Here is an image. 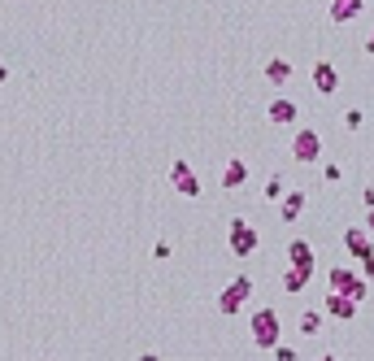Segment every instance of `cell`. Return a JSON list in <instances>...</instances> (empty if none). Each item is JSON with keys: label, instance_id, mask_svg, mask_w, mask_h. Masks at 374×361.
I'll return each instance as SVG.
<instances>
[{"label": "cell", "instance_id": "obj_1", "mask_svg": "<svg viewBox=\"0 0 374 361\" xmlns=\"http://www.w3.org/2000/svg\"><path fill=\"white\" fill-rule=\"evenodd\" d=\"M248 331H253L257 348H274V344H279V314H274V309H253Z\"/></svg>", "mask_w": 374, "mask_h": 361}, {"label": "cell", "instance_id": "obj_2", "mask_svg": "<svg viewBox=\"0 0 374 361\" xmlns=\"http://www.w3.org/2000/svg\"><path fill=\"white\" fill-rule=\"evenodd\" d=\"M331 292H344V296H353L357 305L366 300V292H370V283L361 279V274H353V270H348V266H339V270H331Z\"/></svg>", "mask_w": 374, "mask_h": 361}, {"label": "cell", "instance_id": "obj_3", "mask_svg": "<svg viewBox=\"0 0 374 361\" xmlns=\"http://www.w3.org/2000/svg\"><path fill=\"white\" fill-rule=\"evenodd\" d=\"M257 244H261L257 226L248 222V218H235V222H231V252H235V257H253Z\"/></svg>", "mask_w": 374, "mask_h": 361}, {"label": "cell", "instance_id": "obj_4", "mask_svg": "<svg viewBox=\"0 0 374 361\" xmlns=\"http://www.w3.org/2000/svg\"><path fill=\"white\" fill-rule=\"evenodd\" d=\"M248 296H253V279H248V274H239V279L231 283V288H222V296H218V309H222V314H239Z\"/></svg>", "mask_w": 374, "mask_h": 361}, {"label": "cell", "instance_id": "obj_5", "mask_svg": "<svg viewBox=\"0 0 374 361\" xmlns=\"http://www.w3.org/2000/svg\"><path fill=\"white\" fill-rule=\"evenodd\" d=\"M357 309H361V305H357L353 296H344V292H327V300H322V314L335 318V322H353Z\"/></svg>", "mask_w": 374, "mask_h": 361}, {"label": "cell", "instance_id": "obj_6", "mask_svg": "<svg viewBox=\"0 0 374 361\" xmlns=\"http://www.w3.org/2000/svg\"><path fill=\"white\" fill-rule=\"evenodd\" d=\"M292 157H296V161H305V166L318 161V157H322V140H318V131H296V135H292Z\"/></svg>", "mask_w": 374, "mask_h": 361}, {"label": "cell", "instance_id": "obj_7", "mask_svg": "<svg viewBox=\"0 0 374 361\" xmlns=\"http://www.w3.org/2000/svg\"><path fill=\"white\" fill-rule=\"evenodd\" d=\"M170 183H174V192H183V196H201V178H196V170L183 157L170 166Z\"/></svg>", "mask_w": 374, "mask_h": 361}, {"label": "cell", "instance_id": "obj_8", "mask_svg": "<svg viewBox=\"0 0 374 361\" xmlns=\"http://www.w3.org/2000/svg\"><path fill=\"white\" fill-rule=\"evenodd\" d=\"M266 118H270L274 126H292L296 118H301V105H296V100H287V96H279V100H270Z\"/></svg>", "mask_w": 374, "mask_h": 361}, {"label": "cell", "instance_id": "obj_9", "mask_svg": "<svg viewBox=\"0 0 374 361\" xmlns=\"http://www.w3.org/2000/svg\"><path fill=\"white\" fill-rule=\"evenodd\" d=\"M313 87H318L322 96H335V92H339V70H335L331 61H318V66H313Z\"/></svg>", "mask_w": 374, "mask_h": 361}, {"label": "cell", "instance_id": "obj_10", "mask_svg": "<svg viewBox=\"0 0 374 361\" xmlns=\"http://www.w3.org/2000/svg\"><path fill=\"white\" fill-rule=\"evenodd\" d=\"M344 248L353 252V257H366V252H374V244H370V231H366V226H348V231H344Z\"/></svg>", "mask_w": 374, "mask_h": 361}, {"label": "cell", "instance_id": "obj_11", "mask_svg": "<svg viewBox=\"0 0 374 361\" xmlns=\"http://www.w3.org/2000/svg\"><path fill=\"white\" fill-rule=\"evenodd\" d=\"M266 79H270L274 87H287V83H292V61L270 57V61H266Z\"/></svg>", "mask_w": 374, "mask_h": 361}, {"label": "cell", "instance_id": "obj_12", "mask_svg": "<svg viewBox=\"0 0 374 361\" xmlns=\"http://www.w3.org/2000/svg\"><path fill=\"white\" fill-rule=\"evenodd\" d=\"M301 214H305V192L296 188V192H287V196H283V204H279V218H283V222H296Z\"/></svg>", "mask_w": 374, "mask_h": 361}, {"label": "cell", "instance_id": "obj_13", "mask_svg": "<svg viewBox=\"0 0 374 361\" xmlns=\"http://www.w3.org/2000/svg\"><path fill=\"white\" fill-rule=\"evenodd\" d=\"M244 178H248V166L235 157V161H227V170H222V188L227 192H235V188H244Z\"/></svg>", "mask_w": 374, "mask_h": 361}, {"label": "cell", "instance_id": "obj_14", "mask_svg": "<svg viewBox=\"0 0 374 361\" xmlns=\"http://www.w3.org/2000/svg\"><path fill=\"white\" fill-rule=\"evenodd\" d=\"M309 274H313V266H287V274H283V288H287V292H305Z\"/></svg>", "mask_w": 374, "mask_h": 361}, {"label": "cell", "instance_id": "obj_15", "mask_svg": "<svg viewBox=\"0 0 374 361\" xmlns=\"http://www.w3.org/2000/svg\"><path fill=\"white\" fill-rule=\"evenodd\" d=\"M287 262H292V266H313V248H309L305 240H292V244H287Z\"/></svg>", "mask_w": 374, "mask_h": 361}, {"label": "cell", "instance_id": "obj_16", "mask_svg": "<svg viewBox=\"0 0 374 361\" xmlns=\"http://www.w3.org/2000/svg\"><path fill=\"white\" fill-rule=\"evenodd\" d=\"M357 13H361V0H335V5H331V22H348Z\"/></svg>", "mask_w": 374, "mask_h": 361}, {"label": "cell", "instance_id": "obj_17", "mask_svg": "<svg viewBox=\"0 0 374 361\" xmlns=\"http://www.w3.org/2000/svg\"><path fill=\"white\" fill-rule=\"evenodd\" d=\"M301 331H305V335H318V331H322V309H309V314H301Z\"/></svg>", "mask_w": 374, "mask_h": 361}, {"label": "cell", "instance_id": "obj_18", "mask_svg": "<svg viewBox=\"0 0 374 361\" xmlns=\"http://www.w3.org/2000/svg\"><path fill=\"white\" fill-rule=\"evenodd\" d=\"M361 122H366L361 109H348V114H344V126H348V131H361Z\"/></svg>", "mask_w": 374, "mask_h": 361}, {"label": "cell", "instance_id": "obj_19", "mask_svg": "<svg viewBox=\"0 0 374 361\" xmlns=\"http://www.w3.org/2000/svg\"><path fill=\"white\" fill-rule=\"evenodd\" d=\"M274 361H301V353L287 348V344H274Z\"/></svg>", "mask_w": 374, "mask_h": 361}, {"label": "cell", "instance_id": "obj_20", "mask_svg": "<svg viewBox=\"0 0 374 361\" xmlns=\"http://www.w3.org/2000/svg\"><path fill=\"white\" fill-rule=\"evenodd\" d=\"M361 279H366V283H374V252H366V257H361Z\"/></svg>", "mask_w": 374, "mask_h": 361}, {"label": "cell", "instance_id": "obj_21", "mask_svg": "<svg viewBox=\"0 0 374 361\" xmlns=\"http://www.w3.org/2000/svg\"><path fill=\"white\" fill-rule=\"evenodd\" d=\"M266 196L279 200V196H283V178H270V183H266Z\"/></svg>", "mask_w": 374, "mask_h": 361}, {"label": "cell", "instance_id": "obj_22", "mask_svg": "<svg viewBox=\"0 0 374 361\" xmlns=\"http://www.w3.org/2000/svg\"><path fill=\"white\" fill-rule=\"evenodd\" d=\"M322 174H327V183H339V178H344V170H339V166H327Z\"/></svg>", "mask_w": 374, "mask_h": 361}, {"label": "cell", "instance_id": "obj_23", "mask_svg": "<svg viewBox=\"0 0 374 361\" xmlns=\"http://www.w3.org/2000/svg\"><path fill=\"white\" fill-rule=\"evenodd\" d=\"M139 361H161V357L157 353H139Z\"/></svg>", "mask_w": 374, "mask_h": 361}, {"label": "cell", "instance_id": "obj_24", "mask_svg": "<svg viewBox=\"0 0 374 361\" xmlns=\"http://www.w3.org/2000/svg\"><path fill=\"white\" fill-rule=\"evenodd\" d=\"M366 53H374V31H370V39H366Z\"/></svg>", "mask_w": 374, "mask_h": 361}, {"label": "cell", "instance_id": "obj_25", "mask_svg": "<svg viewBox=\"0 0 374 361\" xmlns=\"http://www.w3.org/2000/svg\"><path fill=\"white\" fill-rule=\"evenodd\" d=\"M9 79V66H0V83H5Z\"/></svg>", "mask_w": 374, "mask_h": 361}, {"label": "cell", "instance_id": "obj_26", "mask_svg": "<svg viewBox=\"0 0 374 361\" xmlns=\"http://www.w3.org/2000/svg\"><path fill=\"white\" fill-rule=\"evenodd\" d=\"M366 231H374V209H370V226H366Z\"/></svg>", "mask_w": 374, "mask_h": 361}, {"label": "cell", "instance_id": "obj_27", "mask_svg": "<svg viewBox=\"0 0 374 361\" xmlns=\"http://www.w3.org/2000/svg\"><path fill=\"white\" fill-rule=\"evenodd\" d=\"M318 361H335V357H331V353H327V357H318Z\"/></svg>", "mask_w": 374, "mask_h": 361}]
</instances>
